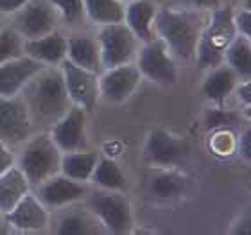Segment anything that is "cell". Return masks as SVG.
<instances>
[{
  "mask_svg": "<svg viewBox=\"0 0 251 235\" xmlns=\"http://www.w3.org/2000/svg\"><path fill=\"white\" fill-rule=\"evenodd\" d=\"M239 83H241L239 76L226 63H221L217 67L206 70L199 92L210 104H223L230 95H233V90Z\"/></svg>",
  "mask_w": 251,
  "mask_h": 235,
  "instance_id": "cell-19",
  "label": "cell"
},
{
  "mask_svg": "<svg viewBox=\"0 0 251 235\" xmlns=\"http://www.w3.org/2000/svg\"><path fill=\"white\" fill-rule=\"evenodd\" d=\"M24 54L42 63L43 67H59L67 59V36L58 29L45 36L25 40Z\"/></svg>",
  "mask_w": 251,
  "mask_h": 235,
  "instance_id": "cell-18",
  "label": "cell"
},
{
  "mask_svg": "<svg viewBox=\"0 0 251 235\" xmlns=\"http://www.w3.org/2000/svg\"><path fill=\"white\" fill-rule=\"evenodd\" d=\"M29 0H0V15H13Z\"/></svg>",
  "mask_w": 251,
  "mask_h": 235,
  "instance_id": "cell-36",
  "label": "cell"
},
{
  "mask_svg": "<svg viewBox=\"0 0 251 235\" xmlns=\"http://www.w3.org/2000/svg\"><path fill=\"white\" fill-rule=\"evenodd\" d=\"M204 126L208 131H241L246 124L241 113L226 110L221 104H214L204 111Z\"/></svg>",
  "mask_w": 251,
  "mask_h": 235,
  "instance_id": "cell-28",
  "label": "cell"
},
{
  "mask_svg": "<svg viewBox=\"0 0 251 235\" xmlns=\"http://www.w3.org/2000/svg\"><path fill=\"white\" fill-rule=\"evenodd\" d=\"M188 188V178L178 169H158L149 178L147 190L158 201H174L181 198Z\"/></svg>",
  "mask_w": 251,
  "mask_h": 235,
  "instance_id": "cell-22",
  "label": "cell"
},
{
  "mask_svg": "<svg viewBox=\"0 0 251 235\" xmlns=\"http://www.w3.org/2000/svg\"><path fill=\"white\" fill-rule=\"evenodd\" d=\"M83 4L86 20L97 27L124 22L126 4L121 0H83Z\"/></svg>",
  "mask_w": 251,
  "mask_h": 235,
  "instance_id": "cell-26",
  "label": "cell"
},
{
  "mask_svg": "<svg viewBox=\"0 0 251 235\" xmlns=\"http://www.w3.org/2000/svg\"><path fill=\"white\" fill-rule=\"evenodd\" d=\"M63 153L49 131L32 133L20 146V153L16 155V167L20 169L31 188L59 173Z\"/></svg>",
  "mask_w": 251,
  "mask_h": 235,
  "instance_id": "cell-4",
  "label": "cell"
},
{
  "mask_svg": "<svg viewBox=\"0 0 251 235\" xmlns=\"http://www.w3.org/2000/svg\"><path fill=\"white\" fill-rule=\"evenodd\" d=\"M2 223H4V214L0 212V225H2Z\"/></svg>",
  "mask_w": 251,
  "mask_h": 235,
  "instance_id": "cell-38",
  "label": "cell"
},
{
  "mask_svg": "<svg viewBox=\"0 0 251 235\" xmlns=\"http://www.w3.org/2000/svg\"><path fill=\"white\" fill-rule=\"evenodd\" d=\"M4 221L13 230L43 232L50 225V210L31 190L16 203L15 209L4 215Z\"/></svg>",
  "mask_w": 251,
  "mask_h": 235,
  "instance_id": "cell-16",
  "label": "cell"
},
{
  "mask_svg": "<svg viewBox=\"0 0 251 235\" xmlns=\"http://www.w3.org/2000/svg\"><path fill=\"white\" fill-rule=\"evenodd\" d=\"M233 94L237 95L241 106H244L246 110H250V106H251V83L250 81H241V83L237 84V88L233 90Z\"/></svg>",
  "mask_w": 251,
  "mask_h": 235,
  "instance_id": "cell-35",
  "label": "cell"
},
{
  "mask_svg": "<svg viewBox=\"0 0 251 235\" xmlns=\"http://www.w3.org/2000/svg\"><path fill=\"white\" fill-rule=\"evenodd\" d=\"M158 7L151 0H133L126 4L124 24L129 27V31L136 36L140 43H146L154 34V16H156Z\"/></svg>",
  "mask_w": 251,
  "mask_h": 235,
  "instance_id": "cell-21",
  "label": "cell"
},
{
  "mask_svg": "<svg viewBox=\"0 0 251 235\" xmlns=\"http://www.w3.org/2000/svg\"><path fill=\"white\" fill-rule=\"evenodd\" d=\"M15 163H16V155L13 151V147L5 146L4 142H0V174H4Z\"/></svg>",
  "mask_w": 251,
  "mask_h": 235,
  "instance_id": "cell-34",
  "label": "cell"
},
{
  "mask_svg": "<svg viewBox=\"0 0 251 235\" xmlns=\"http://www.w3.org/2000/svg\"><path fill=\"white\" fill-rule=\"evenodd\" d=\"M83 203L99 219L106 234L124 235L133 228V210L126 192L94 187L88 190Z\"/></svg>",
  "mask_w": 251,
  "mask_h": 235,
  "instance_id": "cell-5",
  "label": "cell"
},
{
  "mask_svg": "<svg viewBox=\"0 0 251 235\" xmlns=\"http://www.w3.org/2000/svg\"><path fill=\"white\" fill-rule=\"evenodd\" d=\"M63 74V81H65V88L67 94L72 101L74 106L83 108L86 113L95 110L97 103L100 101L99 94V74L88 68L77 67L72 61H65L59 65Z\"/></svg>",
  "mask_w": 251,
  "mask_h": 235,
  "instance_id": "cell-10",
  "label": "cell"
},
{
  "mask_svg": "<svg viewBox=\"0 0 251 235\" xmlns=\"http://www.w3.org/2000/svg\"><path fill=\"white\" fill-rule=\"evenodd\" d=\"M49 230L56 235H97L106 234L99 219L81 203H74L50 212Z\"/></svg>",
  "mask_w": 251,
  "mask_h": 235,
  "instance_id": "cell-14",
  "label": "cell"
},
{
  "mask_svg": "<svg viewBox=\"0 0 251 235\" xmlns=\"http://www.w3.org/2000/svg\"><path fill=\"white\" fill-rule=\"evenodd\" d=\"M174 2H176V5H179V7L204 11V13H210L212 9H215V7L221 5V0H174Z\"/></svg>",
  "mask_w": 251,
  "mask_h": 235,
  "instance_id": "cell-33",
  "label": "cell"
},
{
  "mask_svg": "<svg viewBox=\"0 0 251 235\" xmlns=\"http://www.w3.org/2000/svg\"><path fill=\"white\" fill-rule=\"evenodd\" d=\"M121 2H124V4H127V2H133V0H121Z\"/></svg>",
  "mask_w": 251,
  "mask_h": 235,
  "instance_id": "cell-39",
  "label": "cell"
},
{
  "mask_svg": "<svg viewBox=\"0 0 251 235\" xmlns=\"http://www.w3.org/2000/svg\"><path fill=\"white\" fill-rule=\"evenodd\" d=\"M49 2L56 7L59 18H61V24H65V26L75 29L86 20L83 0H49Z\"/></svg>",
  "mask_w": 251,
  "mask_h": 235,
  "instance_id": "cell-30",
  "label": "cell"
},
{
  "mask_svg": "<svg viewBox=\"0 0 251 235\" xmlns=\"http://www.w3.org/2000/svg\"><path fill=\"white\" fill-rule=\"evenodd\" d=\"M24 42L13 26L0 29V65L24 56Z\"/></svg>",
  "mask_w": 251,
  "mask_h": 235,
  "instance_id": "cell-29",
  "label": "cell"
},
{
  "mask_svg": "<svg viewBox=\"0 0 251 235\" xmlns=\"http://www.w3.org/2000/svg\"><path fill=\"white\" fill-rule=\"evenodd\" d=\"M237 153L242 160L250 162L251 160V130L250 126H244L241 131H239V140H237Z\"/></svg>",
  "mask_w": 251,
  "mask_h": 235,
  "instance_id": "cell-32",
  "label": "cell"
},
{
  "mask_svg": "<svg viewBox=\"0 0 251 235\" xmlns=\"http://www.w3.org/2000/svg\"><path fill=\"white\" fill-rule=\"evenodd\" d=\"M67 59L74 65L94 72H102L100 51L95 34L88 32H74L67 36Z\"/></svg>",
  "mask_w": 251,
  "mask_h": 235,
  "instance_id": "cell-20",
  "label": "cell"
},
{
  "mask_svg": "<svg viewBox=\"0 0 251 235\" xmlns=\"http://www.w3.org/2000/svg\"><path fill=\"white\" fill-rule=\"evenodd\" d=\"M34 133L32 120L22 95L0 97V142L18 147Z\"/></svg>",
  "mask_w": 251,
  "mask_h": 235,
  "instance_id": "cell-11",
  "label": "cell"
},
{
  "mask_svg": "<svg viewBox=\"0 0 251 235\" xmlns=\"http://www.w3.org/2000/svg\"><path fill=\"white\" fill-rule=\"evenodd\" d=\"M135 65L142 74V79H147L160 86H173L178 83L179 70L178 61L169 52L167 45L160 38L140 43Z\"/></svg>",
  "mask_w": 251,
  "mask_h": 235,
  "instance_id": "cell-7",
  "label": "cell"
},
{
  "mask_svg": "<svg viewBox=\"0 0 251 235\" xmlns=\"http://www.w3.org/2000/svg\"><path fill=\"white\" fill-rule=\"evenodd\" d=\"M233 24H235L237 34L251 38V9L250 4L246 7H239V11H233Z\"/></svg>",
  "mask_w": 251,
  "mask_h": 235,
  "instance_id": "cell-31",
  "label": "cell"
},
{
  "mask_svg": "<svg viewBox=\"0 0 251 235\" xmlns=\"http://www.w3.org/2000/svg\"><path fill=\"white\" fill-rule=\"evenodd\" d=\"M208 13L187 7H162L154 16V34L176 61H194L196 47Z\"/></svg>",
  "mask_w": 251,
  "mask_h": 235,
  "instance_id": "cell-2",
  "label": "cell"
},
{
  "mask_svg": "<svg viewBox=\"0 0 251 235\" xmlns=\"http://www.w3.org/2000/svg\"><path fill=\"white\" fill-rule=\"evenodd\" d=\"M95 38L99 43L102 70L126 65V63H135L140 42L124 22L97 27Z\"/></svg>",
  "mask_w": 251,
  "mask_h": 235,
  "instance_id": "cell-6",
  "label": "cell"
},
{
  "mask_svg": "<svg viewBox=\"0 0 251 235\" xmlns=\"http://www.w3.org/2000/svg\"><path fill=\"white\" fill-rule=\"evenodd\" d=\"M225 63L239 76L241 81L251 79V38L235 34L226 49Z\"/></svg>",
  "mask_w": 251,
  "mask_h": 235,
  "instance_id": "cell-27",
  "label": "cell"
},
{
  "mask_svg": "<svg viewBox=\"0 0 251 235\" xmlns=\"http://www.w3.org/2000/svg\"><path fill=\"white\" fill-rule=\"evenodd\" d=\"M142 83V74L135 63L104 68L99 74L100 99L108 104H122L135 94Z\"/></svg>",
  "mask_w": 251,
  "mask_h": 235,
  "instance_id": "cell-12",
  "label": "cell"
},
{
  "mask_svg": "<svg viewBox=\"0 0 251 235\" xmlns=\"http://www.w3.org/2000/svg\"><path fill=\"white\" fill-rule=\"evenodd\" d=\"M90 190V183H81L75 180H70L65 174L58 173L40 183L38 187L32 188L36 198L47 207L50 212L63 207L84 201L86 194Z\"/></svg>",
  "mask_w": 251,
  "mask_h": 235,
  "instance_id": "cell-13",
  "label": "cell"
},
{
  "mask_svg": "<svg viewBox=\"0 0 251 235\" xmlns=\"http://www.w3.org/2000/svg\"><path fill=\"white\" fill-rule=\"evenodd\" d=\"M43 68L42 63L29 56H20L0 65V97L18 95L27 84V81Z\"/></svg>",
  "mask_w": 251,
  "mask_h": 235,
  "instance_id": "cell-17",
  "label": "cell"
},
{
  "mask_svg": "<svg viewBox=\"0 0 251 235\" xmlns=\"http://www.w3.org/2000/svg\"><path fill=\"white\" fill-rule=\"evenodd\" d=\"M59 26L61 18L49 0H29L13 13V27L24 40L45 36L49 32L58 31Z\"/></svg>",
  "mask_w": 251,
  "mask_h": 235,
  "instance_id": "cell-9",
  "label": "cell"
},
{
  "mask_svg": "<svg viewBox=\"0 0 251 235\" xmlns=\"http://www.w3.org/2000/svg\"><path fill=\"white\" fill-rule=\"evenodd\" d=\"M233 9L228 4H221L208 13L196 47V67L201 70H210L225 63V54L231 40L235 38Z\"/></svg>",
  "mask_w": 251,
  "mask_h": 235,
  "instance_id": "cell-3",
  "label": "cell"
},
{
  "mask_svg": "<svg viewBox=\"0 0 251 235\" xmlns=\"http://www.w3.org/2000/svg\"><path fill=\"white\" fill-rule=\"evenodd\" d=\"M90 183L97 188H104V190H121L126 192L127 188V176L122 171L117 160L110 157H100L95 163V169L90 178Z\"/></svg>",
  "mask_w": 251,
  "mask_h": 235,
  "instance_id": "cell-25",
  "label": "cell"
},
{
  "mask_svg": "<svg viewBox=\"0 0 251 235\" xmlns=\"http://www.w3.org/2000/svg\"><path fill=\"white\" fill-rule=\"evenodd\" d=\"M31 190V185L20 169L16 165L7 169L4 174H0V212L4 215L11 212L16 203Z\"/></svg>",
  "mask_w": 251,
  "mask_h": 235,
  "instance_id": "cell-23",
  "label": "cell"
},
{
  "mask_svg": "<svg viewBox=\"0 0 251 235\" xmlns=\"http://www.w3.org/2000/svg\"><path fill=\"white\" fill-rule=\"evenodd\" d=\"M235 228L231 230V234H237V235H248L250 234V217H242L241 221H237L235 223Z\"/></svg>",
  "mask_w": 251,
  "mask_h": 235,
  "instance_id": "cell-37",
  "label": "cell"
},
{
  "mask_svg": "<svg viewBox=\"0 0 251 235\" xmlns=\"http://www.w3.org/2000/svg\"><path fill=\"white\" fill-rule=\"evenodd\" d=\"M97 160H99V153L90 151V149L63 153L59 173L68 176L70 180H75V182L90 183Z\"/></svg>",
  "mask_w": 251,
  "mask_h": 235,
  "instance_id": "cell-24",
  "label": "cell"
},
{
  "mask_svg": "<svg viewBox=\"0 0 251 235\" xmlns=\"http://www.w3.org/2000/svg\"><path fill=\"white\" fill-rule=\"evenodd\" d=\"M190 153L192 149L187 138L162 128L152 130L144 144V160L156 169H179L188 162Z\"/></svg>",
  "mask_w": 251,
  "mask_h": 235,
  "instance_id": "cell-8",
  "label": "cell"
},
{
  "mask_svg": "<svg viewBox=\"0 0 251 235\" xmlns=\"http://www.w3.org/2000/svg\"><path fill=\"white\" fill-rule=\"evenodd\" d=\"M86 122H88V113L83 108L72 104L70 110L49 130L52 140L61 149V153L86 149L88 146Z\"/></svg>",
  "mask_w": 251,
  "mask_h": 235,
  "instance_id": "cell-15",
  "label": "cell"
},
{
  "mask_svg": "<svg viewBox=\"0 0 251 235\" xmlns=\"http://www.w3.org/2000/svg\"><path fill=\"white\" fill-rule=\"evenodd\" d=\"M32 128L49 131L72 106L59 67H43L20 92Z\"/></svg>",
  "mask_w": 251,
  "mask_h": 235,
  "instance_id": "cell-1",
  "label": "cell"
}]
</instances>
